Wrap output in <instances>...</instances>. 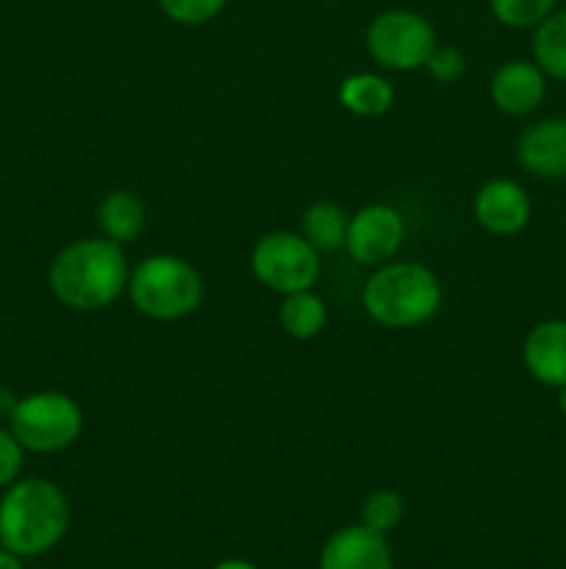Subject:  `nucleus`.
Returning <instances> with one entry per match:
<instances>
[{"label": "nucleus", "mask_w": 566, "mask_h": 569, "mask_svg": "<svg viewBox=\"0 0 566 569\" xmlns=\"http://www.w3.org/2000/svg\"><path fill=\"white\" fill-rule=\"evenodd\" d=\"M519 164L538 178H566V120H544L527 128L516 144Z\"/></svg>", "instance_id": "12"}, {"label": "nucleus", "mask_w": 566, "mask_h": 569, "mask_svg": "<svg viewBox=\"0 0 566 569\" xmlns=\"http://www.w3.org/2000/svg\"><path fill=\"white\" fill-rule=\"evenodd\" d=\"M392 548L386 533L370 526L338 528L320 553V569H392Z\"/></svg>", "instance_id": "9"}, {"label": "nucleus", "mask_w": 566, "mask_h": 569, "mask_svg": "<svg viewBox=\"0 0 566 569\" xmlns=\"http://www.w3.org/2000/svg\"><path fill=\"white\" fill-rule=\"evenodd\" d=\"M558 409H560V415L566 417V383H564V387H560V395H558Z\"/></svg>", "instance_id": "26"}, {"label": "nucleus", "mask_w": 566, "mask_h": 569, "mask_svg": "<svg viewBox=\"0 0 566 569\" xmlns=\"http://www.w3.org/2000/svg\"><path fill=\"white\" fill-rule=\"evenodd\" d=\"M425 67L431 72V78H436L438 83H453L464 72V56L455 48H449V44H436V50L425 61Z\"/></svg>", "instance_id": "22"}, {"label": "nucleus", "mask_w": 566, "mask_h": 569, "mask_svg": "<svg viewBox=\"0 0 566 569\" xmlns=\"http://www.w3.org/2000/svg\"><path fill=\"white\" fill-rule=\"evenodd\" d=\"M350 217L342 206L336 203H314L303 214V237L314 244L320 253L344 248L347 239Z\"/></svg>", "instance_id": "16"}, {"label": "nucleus", "mask_w": 566, "mask_h": 569, "mask_svg": "<svg viewBox=\"0 0 566 569\" xmlns=\"http://www.w3.org/2000/svg\"><path fill=\"white\" fill-rule=\"evenodd\" d=\"M442 306V283L414 261L383 264L364 287V309L386 328H416Z\"/></svg>", "instance_id": "3"}, {"label": "nucleus", "mask_w": 566, "mask_h": 569, "mask_svg": "<svg viewBox=\"0 0 566 569\" xmlns=\"http://www.w3.org/2000/svg\"><path fill=\"white\" fill-rule=\"evenodd\" d=\"M128 295L139 315L150 320H181L203 298L200 272L178 256H150L128 278Z\"/></svg>", "instance_id": "4"}, {"label": "nucleus", "mask_w": 566, "mask_h": 569, "mask_svg": "<svg viewBox=\"0 0 566 569\" xmlns=\"http://www.w3.org/2000/svg\"><path fill=\"white\" fill-rule=\"evenodd\" d=\"M128 259L114 239H81L61 250L48 272L55 300L75 311H98L128 289Z\"/></svg>", "instance_id": "1"}, {"label": "nucleus", "mask_w": 566, "mask_h": 569, "mask_svg": "<svg viewBox=\"0 0 566 569\" xmlns=\"http://www.w3.org/2000/svg\"><path fill=\"white\" fill-rule=\"evenodd\" d=\"M547 83L538 64L530 61H508L492 78V100L505 114H530L544 100Z\"/></svg>", "instance_id": "11"}, {"label": "nucleus", "mask_w": 566, "mask_h": 569, "mask_svg": "<svg viewBox=\"0 0 566 569\" xmlns=\"http://www.w3.org/2000/svg\"><path fill=\"white\" fill-rule=\"evenodd\" d=\"M533 56L544 76L566 81V9L553 11L547 20L536 26L533 37Z\"/></svg>", "instance_id": "17"}, {"label": "nucleus", "mask_w": 566, "mask_h": 569, "mask_svg": "<svg viewBox=\"0 0 566 569\" xmlns=\"http://www.w3.org/2000/svg\"><path fill=\"white\" fill-rule=\"evenodd\" d=\"M144 220V206L142 200L133 192H111L100 200L98 206V226L103 233L114 242H133L142 233Z\"/></svg>", "instance_id": "14"}, {"label": "nucleus", "mask_w": 566, "mask_h": 569, "mask_svg": "<svg viewBox=\"0 0 566 569\" xmlns=\"http://www.w3.org/2000/svg\"><path fill=\"white\" fill-rule=\"evenodd\" d=\"M253 276L281 295L305 292L320 278V250L300 233L277 231L259 239L250 256Z\"/></svg>", "instance_id": "7"}, {"label": "nucleus", "mask_w": 566, "mask_h": 569, "mask_svg": "<svg viewBox=\"0 0 566 569\" xmlns=\"http://www.w3.org/2000/svg\"><path fill=\"white\" fill-rule=\"evenodd\" d=\"M338 100L353 114L377 117L388 111L394 100V89L386 78L372 76V72H358V76L344 78L342 87H338Z\"/></svg>", "instance_id": "15"}, {"label": "nucleus", "mask_w": 566, "mask_h": 569, "mask_svg": "<svg viewBox=\"0 0 566 569\" xmlns=\"http://www.w3.org/2000/svg\"><path fill=\"white\" fill-rule=\"evenodd\" d=\"M472 209H475V220L497 237H514L530 220V198L519 183L508 178L483 183Z\"/></svg>", "instance_id": "10"}, {"label": "nucleus", "mask_w": 566, "mask_h": 569, "mask_svg": "<svg viewBox=\"0 0 566 569\" xmlns=\"http://www.w3.org/2000/svg\"><path fill=\"white\" fill-rule=\"evenodd\" d=\"M211 569H255V565H250V561H244V559H225Z\"/></svg>", "instance_id": "25"}, {"label": "nucleus", "mask_w": 566, "mask_h": 569, "mask_svg": "<svg viewBox=\"0 0 566 569\" xmlns=\"http://www.w3.org/2000/svg\"><path fill=\"white\" fill-rule=\"evenodd\" d=\"M0 569H22L20 556H14L11 550H0Z\"/></svg>", "instance_id": "24"}, {"label": "nucleus", "mask_w": 566, "mask_h": 569, "mask_svg": "<svg viewBox=\"0 0 566 569\" xmlns=\"http://www.w3.org/2000/svg\"><path fill=\"white\" fill-rule=\"evenodd\" d=\"M159 6L178 26H203L225 9L228 0H159Z\"/></svg>", "instance_id": "21"}, {"label": "nucleus", "mask_w": 566, "mask_h": 569, "mask_svg": "<svg viewBox=\"0 0 566 569\" xmlns=\"http://www.w3.org/2000/svg\"><path fill=\"white\" fill-rule=\"evenodd\" d=\"M70 503L55 483L26 478L6 489L0 500V545L20 559H33L64 539Z\"/></svg>", "instance_id": "2"}, {"label": "nucleus", "mask_w": 566, "mask_h": 569, "mask_svg": "<svg viewBox=\"0 0 566 569\" xmlns=\"http://www.w3.org/2000/svg\"><path fill=\"white\" fill-rule=\"evenodd\" d=\"M525 365L536 381L547 387H564L566 383V322L544 320L527 333L525 339Z\"/></svg>", "instance_id": "13"}, {"label": "nucleus", "mask_w": 566, "mask_h": 569, "mask_svg": "<svg viewBox=\"0 0 566 569\" xmlns=\"http://www.w3.org/2000/svg\"><path fill=\"white\" fill-rule=\"evenodd\" d=\"M436 31L422 14L408 9H388L366 28V48L386 70L408 72L425 67L436 50Z\"/></svg>", "instance_id": "6"}, {"label": "nucleus", "mask_w": 566, "mask_h": 569, "mask_svg": "<svg viewBox=\"0 0 566 569\" xmlns=\"http://www.w3.org/2000/svg\"><path fill=\"white\" fill-rule=\"evenodd\" d=\"M327 309L311 289L286 295L281 306V326L294 339H314L325 328Z\"/></svg>", "instance_id": "18"}, {"label": "nucleus", "mask_w": 566, "mask_h": 569, "mask_svg": "<svg viewBox=\"0 0 566 569\" xmlns=\"http://www.w3.org/2000/svg\"><path fill=\"white\" fill-rule=\"evenodd\" d=\"M400 520H403V498L392 489H377L361 506V522L377 533L394 531Z\"/></svg>", "instance_id": "20"}, {"label": "nucleus", "mask_w": 566, "mask_h": 569, "mask_svg": "<svg viewBox=\"0 0 566 569\" xmlns=\"http://www.w3.org/2000/svg\"><path fill=\"white\" fill-rule=\"evenodd\" d=\"M558 0H488L492 14L508 28H536L555 11Z\"/></svg>", "instance_id": "19"}, {"label": "nucleus", "mask_w": 566, "mask_h": 569, "mask_svg": "<svg viewBox=\"0 0 566 569\" xmlns=\"http://www.w3.org/2000/svg\"><path fill=\"white\" fill-rule=\"evenodd\" d=\"M9 431L22 450L59 453L78 442L83 431V411L64 392H33L17 400L9 411Z\"/></svg>", "instance_id": "5"}, {"label": "nucleus", "mask_w": 566, "mask_h": 569, "mask_svg": "<svg viewBox=\"0 0 566 569\" xmlns=\"http://www.w3.org/2000/svg\"><path fill=\"white\" fill-rule=\"evenodd\" d=\"M22 467V445L17 442L14 433L0 428V489L11 487Z\"/></svg>", "instance_id": "23"}, {"label": "nucleus", "mask_w": 566, "mask_h": 569, "mask_svg": "<svg viewBox=\"0 0 566 569\" xmlns=\"http://www.w3.org/2000/svg\"><path fill=\"white\" fill-rule=\"evenodd\" d=\"M403 237L405 222L400 211L386 203H372L350 217L344 248L350 250V256L358 264L372 267L392 259L400 250V244H403Z\"/></svg>", "instance_id": "8"}]
</instances>
